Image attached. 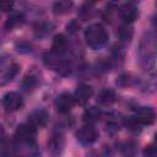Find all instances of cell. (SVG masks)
Masks as SVG:
<instances>
[{"label": "cell", "mask_w": 157, "mask_h": 157, "mask_svg": "<svg viewBox=\"0 0 157 157\" xmlns=\"http://www.w3.org/2000/svg\"><path fill=\"white\" fill-rule=\"evenodd\" d=\"M85 40L92 49H99L108 42V32L101 23H92L85 29Z\"/></svg>", "instance_id": "7a4b0ae2"}, {"label": "cell", "mask_w": 157, "mask_h": 157, "mask_svg": "<svg viewBox=\"0 0 157 157\" xmlns=\"http://www.w3.org/2000/svg\"><path fill=\"white\" fill-rule=\"evenodd\" d=\"M156 4H157V0H156Z\"/></svg>", "instance_id": "4316f807"}, {"label": "cell", "mask_w": 157, "mask_h": 157, "mask_svg": "<svg viewBox=\"0 0 157 157\" xmlns=\"http://www.w3.org/2000/svg\"><path fill=\"white\" fill-rule=\"evenodd\" d=\"M142 155L147 157H157V146H153V145L146 146L145 150L142 151Z\"/></svg>", "instance_id": "603a6c76"}, {"label": "cell", "mask_w": 157, "mask_h": 157, "mask_svg": "<svg viewBox=\"0 0 157 157\" xmlns=\"http://www.w3.org/2000/svg\"><path fill=\"white\" fill-rule=\"evenodd\" d=\"M155 141H156V144H157V134L155 135Z\"/></svg>", "instance_id": "484cf974"}, {"label": "cell", "mask_w": 157, "mask_h": 157, "mask_svg": "<svg viewBox=\"0 0 157 157\" xmlns=\"http://www.w3.org/2000/svg\"><path fill=\"white\" fill-rule=\"evenodd\" d=\"M67 50V39L64 34H56L52 43V53L61 56Z\"/></svg>", "instance_id": "4fadbf2b"}, {"label": "cell", "mask_w": 157, "mask_h": 157, "mask_svg": "<svg viewBox=\"0 0 157 157\" xmlns=\"http://www.w3.org/2000/svg\"><path fill=\"white\" fill-rule=\"evenodd\" d=\"M0 6H1V10L4 12L11 11L12 7H13V1L12 0H1L0 1Z\"/></svg>", "instance_id": "cb8c5ba5"}, {"label": "cell", "mask_w": 157, "mask_h": 157, "mask_svg": "<svg viewBox=\"0 0 157 157\" xmlns=\"http://www.w3.org/2000/svg\"><path fill=\"white\" fill-rule=\"evenodd\" d=\"M118 12H119V16L126 23H131V22H134L139 17V11H137L136 6L132 5V4H124V5H121L119 7Z\"/></svg>", "instance_id": "8fae6325"}, {"label": "cell", "mask_w": 157, "mask_h": 157, "mask_svg": "<svg viewBox=\"0 0 157 157\" xmlns=\"http://www.w3.org/2000/svg\"><path fill=\"white\" fill-rule=\"evenodd\" d=\"M140 125H151L156 120V112L152 107H140L136 109L135 115L132 117Z\"/></svg>", "instance_id": "ba28073f"}, {"label": "cell", "mask_w": 157, "mask_h": 157, "mask_svg": "<svg viewBox=\"0 0 157 157\" xmlns=\"http://www.w3.org/2000/svg\"><path fill=\"white\" fill-rule=\"evenodd\" d=\"M53 25L52 23H39L37 27H36V33H37V36H40V37H43V36H47V34H49L52 31H53Z\"/></svg>", "instance_id": "44dd1931"}, {"label": "cell", "mask_w": 157, "mask_h": 157, "mask_svg": "<svg viewBox=\"0 0 157 157\" xmlns=\"http://www.w3.org/2000/svg\"><path fill=\"white\" fill-rule=\"evenodd\" d=\"M20 70V66L16 63L9 61L7 64L5 61L1 63V72H0V83L5 85L13 80V77L17 75Z\"/></svg>", "instance_id": "9c48e42d"}, {"label": "cell", "mask_w": 157, "mask_h": 157, "mask_svg": "<svg viewBox=\"0 0 157 157\" xmlns=\"http://www.w3.org/2000/svg\"><path fill=\"white\" fill-rule=\"evenodd\" d=\"M119 37H120L121 40L129 42V40L131 39V37H132V29H131V27H129V26L121 27V28L119 29Z\"/></svg>", "instance_id": "7402d4cb"}, {"label": "cell", "mask_w": 157, "mask_h": 157, "mask_svg": "<svg viewBox=\"0 0 157 157\" xmlns=\"http://www.w3.org/2000/svg\"><path fill=\"white\" fill-rule=\"evenodd\" d=\"M75 103L76 102H75V98H74L72 94H70L67 92H63V93H60L55 98L54 107H55V109H56L58 113L66 114V113H69L72 109V107L75 105Z\"/></svg>", "instance_id": "52a82bcc"}, {"label": "cell", "mask_w": 157, "mask_h": 157, "mask_svg": "<svg viewBox=\"0 0 157 157\" xmlns=\"http://www.w3.org/2000/svg\"><path fill=\"white\" fill-rule=\"evenodd\" d=\"M36 135L37 129L31 125L28 121L17 126L15 131V146L16 147H27L31 152L36 147Z\"/></svg>", "instance_id": "3957f363"}, {"label": "cell", "mask_w": 157, "mask_h": 157, "mask_svg": "<svg viewBox=\"0 0 157 157\" xmlns=\"http://www.w3.org/2000/svg\"><path fill=\"white\" fill-rule=\"evenodd\" d=\"M153 23H155V25H156V26H157V16H156V17H155V21H153Z\"/></svg>", "instance_id": "d4e9b609"}, {"label": "cell", "mask_w": 157, "mask_h": 157, "mask_svg": "<svg viewBox=\"0 0 157 157\" xmlns=\"http://www.w3.org/2000/svg\"><path fill=\"white\" fill-rule=\"evenodd\" d=\"M44 63L48 67L55 70L56 72L61 74V75H69L70 71H71V67H70V64L66 63L65 60L60 59L59 55H55V54H50V55H44Z\"/></svg>", "instance_id": "277c9868"}, {"label": "cell", "mask_w": 157, "mask_h": 157, "mask_svg": "<svg viewBox=\"0 0 157 157\" xmlns=\"http://www.w3.org/2000/svg\"><path fill=\"white\" fill-rule=\"evenodd\" d=\"M101 115H102V113H101V110H99L98 108H96V107H90V108H87V109L83 112V120H85L86 123L92 124V123L97 121V120L101 118Z\"/></svg>", "instance_id": "ffe728a7"}, {"label": "cell", "mask_w": 157, "mask_h": 157, "mask_svg": "<svg viewBox=\"0 0 157 157\" xmlns=\"http://www.w3.org/2000/svg\"><path fill=\"white\" fill-rule=\"evenodd\" d=\"M140 64L144 69H150L155 65L157 58V32L146 33L139 47Z\"/></svg>", "instance_id": "6da1fadb"}, {"label": "cell", "mask_w": 157, "mask_h": 157, "mask_svg": "<svg viewBox=\"0 0 157 157\" xmlns=\"http://www.w3.org/2000/svg\"><path fill=\"white\" fill-rule=\"evenodd\" d=\"M74 7L72 0H58L53 5V12L55 15H66L69 13Z\"/></svg>", "instance_id": "9a60e30c"}, {"label": "cell", "mask_w": 157, "mask_h": 157, "mask_svg": "<svg viewBox=\"0 0 157 157\" xmlns=\"http://www.w3.org/2000/svg\"><path fill=\"white\" fill-rule=\"evenodd\" d=\"M2 107L6 112H17L23 107V98L16 92H7L2 97Z\"/></svg>", "instance_id": "8992f818"}, {"label": "cell", "mask_w": 157, "mask_h": 157, "mask_svg": "<svg viewBox=\"0 0 157 157\" xmlns=\"http://www.w3.org/2000/svg\"><path fill=\"white\" fill-rule=\"evenodd\" d=\"M142 90L145 92H156L157 91V71H153L147 75L142 82Z\"/></svg>", "instance_id": "d6986e66"}, {"label": "cell", "mask_w": 157, "mask_h": 157, "mask_svg": "<svg viewBox=\"0 0 157 157\" xmlns=\"http://www.w3.org/2000/svg\"><path fill=\"white\" fill-rule=\"evenodd\" d=\"M48 146H49L50 151L54 152V153L61 152V150H63V147H64V137H63V135H61V134H54V135L49 139Z\"/></svg>", "instance_id": "ac0fdd59"}, {"label": "cell", "mask_w": 157, "mask_h": 157, "mask_svg": "<svg viewBox=\"0 0 157 157\" xmlns=\"http://www.w3.org/2000/svg\"><path fill=\"white\" fill-rule=\"evenodd\" d=\"M76 139L82 145H92L98 139V131L92 124H86L81 126L76 132Z\"/></svg>", "instance_id": "5b68a950"}, {"label": "cell", "mask_w": 157, "mask_h": 157, "mask_svg": "<svg viewBox=\"0 0 157 157\" xmlns=\"http://www.w3.org/2000/svg\"><path fill=\"white\" fill-rule=\"evenodd\" d=\"M115 101H117V94H115V92L113 90H108V88L103 90L97 96V102L101 105H104V107L112 105Z\"/></svg>", "instance_id": "5bb4252c"}, {"label": "cell", "mask_w": 157, "mask_h": 157, "mask_svg": "<svg viewBox=\"0 0 157 157\" xmlns=\"http://www.w3.org/2000/svg\"><path fill=\"white\" fill-rule=\"evenodd\" d=\"M92 96H93V88H92L91 86L83 85V83L80 85V86L76 88L75 93H74L75 102L78 103V104H81V105L86 104V103L90 101V98H91Z\"/></svg>", "instance_id": "30bf717a"}, {"label": "cell", "mask_w": 157, "mask_h": 157, "mask_svg": "<svg viewBox=\"0 0 157 157\" xmlns=\"http://www.w3.org/2000/svg\"><path fill=\"white\" fill-rule=\"evenodd\" d=\"M38 82H39L38 75H36V74L32 72V74H28V75H26V76L23 77V80H22V82H21V87H22L25 91L29 92V91H32V90H34V88L37 87Z\"/></svg>", "instance_id": "e0dca14e"}, {"label": "cell", "mask_w": 157, "mask_h": 157, "mask_svg": "<svg viewBox=\"0 0 157 157\" xmlns=\"http://www.w3.org/2000/svg\"><path fill=\"white\" fill-rule=\"evenodd\" d=\"M23 23H25V16H23V13H21V12H13V13H11L7 17L6 23H5V27L7 29H13L16 27L22 26Z\"/></svg>", "instance_id": "2e32d148"}, {"label": "cell", "mask_w": 157, "mask_h": 157, "mask_svg": "<svg viewBox=\"0 0 157 157\" xmlns=\"http://www.w3.org/2000/svg\"><path fill=\"white\" fill-rule=\"evenodd\" d=\"M28 123L31 125H33L36 129L43 128L48 123V113L44 109H37V110H34V112H32L29 114Z\"/></svg>", "instance_id": "7c38bea8"}]
</instances>
